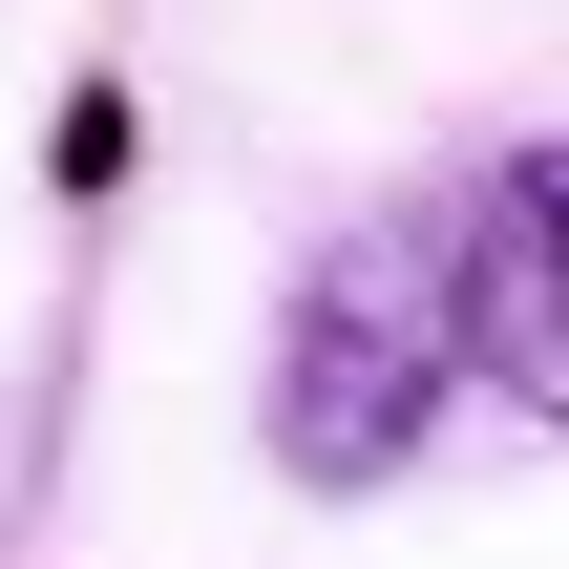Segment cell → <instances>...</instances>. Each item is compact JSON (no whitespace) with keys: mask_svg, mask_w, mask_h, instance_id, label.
I'll return each mask as SVG.
<instances>
[{"mask_svg":"<svg viewBox=\"0 0 569 569\" xmlns=\"http://www.w3.org/2000/svg\"><path fill=\"white\" fill-rule=\"evenodd\" d=\"M443 274H465V380L569 443V127L486 148V169L443 190Z\"/></svg>","mask_w":569,"mask_h":569,"instance_id":"7a4b0ae2","label":"cell"},{"mask_svg":"<svg viewBox=\"0 0 569 569\" xmlns=\"http://www.w3.org/2000/svg\"><path fill=\"white\" fill-rule=\"evenodd\" d=\"M443 401H465V274H443V211H359V232H317L296 296H274V359H253V443H274V486L359 507V486H401V465L443 443Z\"/></svg>","mask_w":569,"mask_h":569,"instance_id":"6da1fadb","label":"cell"}]
</instances>
